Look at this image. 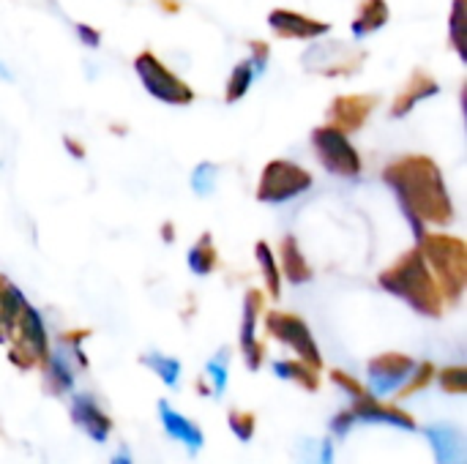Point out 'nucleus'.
Here are the masks:
<instances>
[{
  "label": "nucleus",
  "mask_w": 467,
  "mask_h": 464,
  "mask_svg": "<svg viewBox=\"0 0 467 464\" xmlns=\"http://www.w3.org/2000/svg\"><path fill=\"white\" fill-rule=\"evenodd\" d=\"M386 186L397 194L402 213L408 216L416 238L427 232V224L432 227H449L454 222V202L446 189V178L430 156L410 153L402 159H394L383 170Z\"/></svg>",
  "instance_id": "1"
},
{
  "label": "nucleus",
  "mask_w": 467,
  "mask_h": 464,
  "mask_svg": "<svg viewBox=\"0 0 467 464\" xmlns=\"http://www.w3.org/2000/svg\"><path fill=\"white\" fill-rule=\"evenodd\" d=\"M380 287L397 298H402L405 304H410L419 314L427 317H441L443 314V295L441 287L421 254L419 246L408 249L402 257H397L380 276H378Z\"/></svg>",
  "instance_id": "2"
},
{
  "label": "nucleus",
  "mask_w": 467,
  "mask_h": 464,
  "mask_svg": "<svg viewBox=\"0 0 467 464\" xmlns=\"http://www.w3.org/2000/svg\"><path fill=\"white\" fill-rule=\"evenodd\" d=\"M419 249L441 287L443 304H457L467 284V246L462 238L446 232H424Z\"/></svg>",
  "instance_id": "3"
},
{
  "label": "nucleus",
  "mask_w": 467,
  "mask_h": 464,
  "mask_svg": "<svg viewBox=\"0 0 467 464\" xmlns=\"http://www.w3.org/2000/svg\"><path fill=\"white\" fill-rule=\"evenodd\" d=\"M134 74L142 82V88L161 104L170 107H186L194 101V90L186 79H181L159 55H153L150 49L140 52L134 57Z\"/></svg>",
  "instance_id": "4"
},
{
  "label": "nucleus",
  "mask_w": 467,
  "mask_h": 464,
  "mask_svg": "<svg viewBox=\"0 0 467 464\" xmlns=\"http://www.w3.org/2000/svg\"><path fill=\"white\" fill-rule=\"evenodd\" d=\"M315 178L309 170H304L296 161L287 159H274L263 167L260 180H257V200L265 205H282L290 202L312 189Z\"/></svg>",
  "instance_id": "5"
},
{
  "label": "nucleus",
  "mask_w": 467,
  "mask_h": 464,
  "mask_svg": "<svg viewBox=\"0 0 467 464\" xmlns=\"http://www.w3.org/2000/svg\"><path fill=\"white\" fill-rule=\"evenodd\" d=\"M312 148L317 153V161L323 164L326 172L339 175V178H358L364 170V161L356 150V145L350 142V134L334 129V126H317L312 131Z\"/></svg>",
  "instance_id": "6"
},
{
  "label": "nucleus",
  "mask_w": 467,
  "mask_h": 464,
  "mask_svg": "<svg viewBox=\"0 0 467 464\" xmlns=\"http://www.w3.org/2000/svg\"><path fill=\"white\" fill-rule=\"evenodd\" d=\"M367 60V52L358 46H350L345 41H317L301 55V63L306 71L320 77H353L361 71Z\"/></svg>",
  "instance_id": "7"
},
{
  "label": "nucleus",
  "mask_w": 467,
  "mask_h": 464,
  "mask_svg": "<svg viewBox=\"0 0 467 464\" xmlns=\"http://www.w3.org/2000/svg\"><path fill=\"white\" fill-rule=\"evenodd\" d=\"M265 328H268V334L274 339H279L282 345L293 347L304 364H309L312 369H320L323 366V358H320V350L315 345V336H312L309 325L298 314H290V312H268L265 314Z\"/></svg>",
  "instance_id": "8"
},
{
  "label": "nucleus",
  "mask_w": 467,
  "mask_h": 464,
  "mask_svg": "<svg viewBox=\"0 0 467 464\" xmlns=\"http://www.w3.org/2000/svg\"><path fill=\"white\" fill-rule=\"evenodd\" d=\"M416 369V361L402 353H386L369 361L367 377H369V391L375 399H383L394 391H400Z\"/></svg>",
  "instance_id": "9"
},
{
  "label": "nucleus",
  "mask_w": 467,
  "mask_h": 464,
  "mask_svg": "<svg viewBox=\"0 0 467 464\" xmlns=\"http://www.w3.org/2000/svg\"><path fill=\"white\" fill-rule=\"evenodd\" d=\"M378 96H372V93H350V96H337L331 104H328V126H334V129H339V131H345V134H353V131H358L367 120H369V115L375 112V107H378Z\"/></svg>",
  "instance_id": "10"
},
{
  "label": "nucleus",
  "mask_w": 467,
  "mask_h": 464,
  "mask_svg": "<svg viewBox=\"0 0 467 464\" xmlns=\"http://www.w3.org/2000/svg\"><path fill=\"white\" fill-rule=\"evenodd\" d=\"M268 25L279 38H293V41H315L331 33L328 22L306 16L301 11H290V8H274L268 14Z\"/></svg>",
  "instance_id": "11"
},
{
  "label": "nucleus",
  "mask_w": 467,
  "mask_h": 464,
  "mask_svg": "<svg viewBox=\"0 0 467 464\" xmlns=\"http://www.w3.org/2000/svg\"><path fill=\"white\" fill-rule=\"evenodd\" d=\"M438 93H441L438 79H435L430 71L416 68V71L410 74L408 85L397 93V98H394L389 115H391V118H405V115H410L421 101H427V98H432V96H438Z\"/></svg>",
  "instance_id": "12"
},
{
  "label": "nucleus",
  "mask_w": 467,
  "mask_h": 464,
  "mask_svg": "<svg viewBox=\"0 0 467 464\" xmlns=\"http://www.w3.org/2000/svg\"><path fill=\"white\" fill-rule=\"evenodd\" d=\"M260 312H263V293L249 290L244 298V320H241V350H244L249 369H260V364H263V345L254 339Z\"/></svg>",
  "instance_id": "13"
},
{
  "label": "nucleus",
  "mask_w": 467,
  "mask_h": 464,
  "mask_svg": "<svg viewBox=\"0 0 467 464\" xmlns=\"http://www.w3.org/2000/svg\"><path fill=\"white\" fill-rule=\"evenodd\" d=\"M71 421L85 429L88 438H93L96 443H104L112 432V421L101 413L99 402L90 394H74L71 399Z\"/></svg>",
  "instance_id": "14"
},
{
  "label": "nucleus",
  "mask_w": 467,
  "mask_h": 464,
  "mask_svg": "<svg viewBox=\"0 0 467 464\" xmlns=\"http://www.w3.org/2000/svg\"><path fill=\"white\" fill-rule=\"evenodd\" d=\"M350 413L356 416V421H367V424H391V427H402L408 432H416V421L397 410V407H386L380 405L372 394H361L356 397V405L350 407Z\"/></svg>",
  "instance_id": "15"
},
{
  "label": "nucleus",
  "mask_w": 467,
  "mask_h": 464,
  "mask_svg": "<svg viewBox=\"0 0 467 464\" xmlns=\"http://www.w3.org/2000/svg\"><path fill=\"white\" fill-rule=\"evenodd\" d=\"M424 435L430 438L432 449H435V459L438 464H465V435L457 427H427Z\"/></svg>",
  "instance_id": "16"
},
{
  "label": "nucleus",
  "mask_w": 467,
  "mask_h": 464,
  "mask_svg": "<svg viewBox=\"0 0 467 464\" xmlns=\"http://www.w3.org/2000/svg\"><path fill=\"white\" fill-rule=\"evenodd\" d=\"M159 416H161V424H164L167 435L181 440L189 449V454H197L202 449L205 438H202V432H200V427L194 421H189L181 413H175L167 402H159Z\"/></svg>",
  "instance_id": "17"
},
{
  "label": "nucleus",
  "mask_w": 467,
  "mask_h": 464,
  "mask_svg": "<svg viewBox=\"0 0 467 464\" xmlns=\"http://www.w3.org/2000/svg\"><path fill=\"white\" fill-rule=\"evenodd\" d=\"M279 263H282L279 271L293 284H306V282L315 279L312 265L306 263V257H304V252H301V246H298V241L293 235H285L282 238V243H279Z\"/></svg>",
  "instance_id": "18"
},
{
  "label": "nucleus",
  "mask_w": 467,
  "mask_h": 464,
  "mask_svg": "<svg viewBox=\"0 0 467 464\" xmlns=\"http://www.w3.org/2000/svg\"><path fill=\"white\" fill-rule=\"evenodd\" d=\"M389 19H391V8L386 0H361L356 19H353V36L367 38V36L378 33L380 27H386Z\"/></svg>",
  "instance_id": "19"
},
{
  "label": "nucleus",
  "mask_w": 467,
  "mask_h": 464,
  "mask_svg": "<svg viewBox=\"0 0 467 464\" xmlns=\"http://www.w3.org/2000/svg\"><path fill=\"white\" fill-rule=\"evenodd\" d=\"M216 265H219V252L213 246V235L202 232L197 238V243L189 249V271L194 276H208V273L216 271Z\"/></svg>",
  "instance_id": "20"
},
{
  "label": "nucleus",
  "mask_w": 467,
  "mask_h": 464,
  "mask_svg": "<svg viewBox=\"0 0 467 464\" xmlns=\"http://www.w3.org/2000/svg\"><path fill=\"white\" fill-rule=\"evenodd\" d=\"M254 257L260 263V271H263V279H265V287H268L271 298H279L282 295V271H279V263H276V254H274L271 243L257 241Z\"/></svg>",
  "instance_id": "21"
},
{
  "label": "nucleus",
  "mask_w": 467,
  "mask_h": 464,
  "mask_svg": "<svg viewBox=\"0 0 467 464\" xmlns=\"http://www.w3.org/2000/svg\"><path fill=\"white\" fill-rule=\"evenodd\" d=\"M254 77H257V71H254V66H252L249 57L241 60V63H235V68H233V74H230V79H227V88H224V101H227V104L241 101V98L249 93Z\"/></svg>",
  "instance_id": "22"
},
{
  "label": "nucleus",
  "mask_w": 467,
  "mask_h": 464,
  "mask_svg": "<svg viewBox=\"0 0 467 464\" xmlns=\"http://www.w3.org/2000/svg\"><path fill=\"white\" fill-rule=\"evenodd\" d=\"M274 372L276 377L282 380H293V383H301L306 391H315L317 388V375L309 364L304 361H276L274 364Z\"/></svg>",
  "instance_id": "23"
},
{
  "label": "nucleus",
  "mask_w": 467,
  "mask_h": 464,
  "mask_svg": "<svg viewBox=\"0 0 467 464\" xmlns=\"http://www.w3.org/2000/svg\"><path fill=\"white\" fill-rule=\"evenodd\" d=\"M44 361H47V377H49V383H52L55 394L71 391V386H74V372H71V366H68L66 356L57 350V353L47 356Z\"/></svg>",
  "instance_id": "24"
},
{
  "label": "nucleus",
  "mask_w": 467,
  "mask_h": 464,
  "mask_svg": "<svg viewBox=\"0 0 467 464\" xmlns=\"http://www.w3.org/2000/svg\"><path fill=\"white\" fill-rule=\"evenodd\" d=\"M142 364L150 372H156L170 388L178 386V380H181V361L178 358H170V356H161V353H148V356H142Z\"/></svg>",
  "instance_id": "25"
},
{
  "label": "nucleus",
  "mask_w": 467,
  "mask_h": 464,
  "mask_svg": "<svg viewBox=\"0 0 467 464\" xmlns=\"http://www.w3.org/2000/svg\"><path fill=\"white\" fill-rule=\"evenodd\" d=\"M465 27H467V11H465V0H454V8H451V22H449V38L457 49V55L467 60V38H465Z\"/></svg>",
  "instance_id": "26"
},
{
  "label": "nucleus",
  "mask_w": 467,
  "mask_h": 464,
  "mask_svg": "<svg viewBox=\"0 0 467 464\" xmlns=\"http://www.w3.org/2000/svg\"><path fill=\"white\" fill-rule=\"evenodd\" d=\"M205 375L213 380V394H224L227 388V375H230V353L227 350H219L208 364H205Z\"/></svg>",
  "instance_id": "27"
},
{
  "label": "nucleus",
  "mask_w": 467,
  "mask_h": 464,
  "mask_svg": "<svg viewBox=\"0 0 467 464\" xmlns=\"http://www.w3.org/2000/svg\"><path fill=\"white\" fill-rule=\"evenodd\" d=\"M216 175H219V167H216V164H211V161L197 164L194 172H192V189H194V194H200V197L213 194V189H216Z\"/></svg>",
  "instance_id": "28"
},
{
  "label": "nucleus",
  "mask_w": 467,
  "mask_h": 464,
  "mask_svg": "<svg viewBox=\"0 0 467 464\" xmlns=\"http://www.w3.org/2000/svg\"><path fill=\"white\" fill-rule=\"evenodd\" d=\"M230 427L241 443H249L254 435V418L249 413H230Z\"/></svg>",
  "instance_id": "29"
},
{
  "label": "nucleus",
  "mask_w": 467,
  "mask_h": 464,
  "mask_svg": "<svg viewBox=\"0 0 467 464\" xmlns=\"http://www.w3.org/2000/svg\"><path fill=\"white\" fill-rule=\"evenodd\" d=\"M441 383L446 391H454V394H462L467 388V372L462 366H454V369H446L441 375Z\"/></svg>",
  "instance_id": "30"
},
{
  "label": "nucleus",
  "mask_w": 467,
  "mask_h": 464,
  "mask_svg": "<svg viewBox=\"0 0 467 464\" xmlns=\"http://www.w3.org/2000/svg\"><path fill=\"white\" fill-rule=\"evenodd\" d=\"M249 60H252L254 71L263 74L265 66H268V60H271V46H268L265 41H252V44H249Z\"/></svg>",
  "instance_id": "31"
},
{
  "label": "nucleus",
  "mask_w": 467,
  "mask_h": 464,
  "mask_svg": "<svg viewBox=\"0 0 467 464\" xmlns=\"http://www.w3.org/2000/svg\"><path fill=\"white\" fill-rule=\"evenodd\" d=\"M74 30H77L79 41H82L88 49H96V46L101 44V33H99L96 27H90V25H85V22H77V25H74Z\"/></svg>",
  "instance_id": "32"
},
{
  "label": "nucleus",
  "mask_w": 467,
  "mask_h": 464,
  "mask_svg": "<svg viewBox=\"0 0 467 464\" xmlns=\"http://www.w3.org/2000/svg\"><path fill=\"white\" fill-rule=\"evenodd\" d=\"M353 424H356V416H353L350 410H345V413H339V416L331 421V429H334L337 435H348V432L353 429Z\"/></svg>",
  "instance_id": "33"
},
{
  "label": "nucleus",
  "mask_w": 467,
  "mask_h": 464,
  "mask_svg": "<svg viewBox=\"0 0 467 464\" xmlns=\"http://www.w3.org/2000/svg\"><path fill=\"white\" fill-rule=\"evenodd\" d=\"M320 451H315V464H334V443L331 440H323L317 443Z\"/></svg>",
  "instance_id": "34"
},
{
  "label": "nucleus",
  "mask_w": 467,
  "mask_h": 464,
  "mask_svg": "<svg viewBox=\"0 0 467 464\" xmlns=\"http://www.w3.org/2000/svg\"><path fill=\"white\" fill-rule=\"evenodd\" d=\"M334 383H339V386H342L345 391H350L353 397H361V394H364V391L358 388V383H356L353 377H348L345 372H334Z\"/></svg>",
  "instance_id": "35"
},
{
  "label": "nucleus",
  "mask_w": 467,
  "mask_h": 464,
  "mask_svg": "<svg viewBox=\"0 0 467 464\" xmlns=\"http://www.w3.org/2000/svg\"><path fill=\"white\" fill-rule=\"evenodd\" d=\"M63 145H66V150H68L74 159H85V148H82V142H79V139L63 137Z\"/></svg>",
  "instance_id": "36"
},
{
  "label": "nucleus",
  "mask_w": 467,
  "mask_h": 464,
  "mask_svg": "<svg viewBox=\"0 0 467 464\" xmlns=\"http://www.w3.org/2000/svg\"><path fill=\"white\" fill-rule=\"evenodd\" d=\"M159 8H164L167 14H178L181 11V0H156Z\"/></svg>",
  "instance_id": "37"
},
{
  "label": "nucleus",
  "mask_w": 467,
  "mask_h": 464,
  "mask_svg": "<svg viewBox=\"0 0 467 464\" xmlns=\"http://www.w3.org/2000/svg\"><path fill=\"white\" fill-rule=\"evenodd\" d=\"M161 232H164V241H167V243H172V224H164V230H161Z\"/></svg>",
  "instance_id": "38"
},
{
  "label": "nucleus",
  "mask_w": 467,
  "mask_h": 464,
  "mask_svg": "<svg viewBox=\"0 0 467 464\" xmlns=\"http://www.w3.org/2000/svg\"><path fill=\"white\" fill-rule=\"evenodd\" d=\"M112 464H131V462H129V457H115Z\"/></svg>",
  "instance_id": "39"
},
{
  "label": "nucleus",
  "mask_w": 467,
  "mask_h": 464,
  "mask_svg": "<svg viewBox=\"0 0 467 464\" xmlns=\"http://www.w3.org/2000/svg\"><path fill=\"white\" fill-rule=\"evenodd\" d=\"M5 339H8V334H5V328H3V325H0V345H3V342H5Z\"/></svg>",
  "instance_id": "40"
}]
</instances>
